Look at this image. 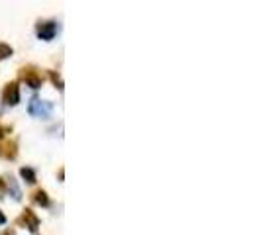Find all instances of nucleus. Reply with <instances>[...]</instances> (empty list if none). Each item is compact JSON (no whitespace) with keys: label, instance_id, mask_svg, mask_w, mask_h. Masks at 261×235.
Instances as JSON below:
<instances>
[{"label":"nucleus","instance_id":"6","mask_svg":"<svg viewBox=\"0 0 261 235\" xmlns=\"http://www.w3.org/2000/svg\"><path fill=\"white\" fill-rule=\"evenodd\" d=\"M18 157V139H4L0 141V159L14 161Z\"/></svg>","mask_w":261,"mask_h":235},{"label":"nucleus","instance_id":"15","mask_svg":"<svg viewBox=\"0 0 261 235\" xmlns=\"http://www.w3.org/2000/svg\"><path fill=\"white\" fill-rule=\"evenodd\" d=\"M63 177H65V169L61 167V169H59V181H61V183H63Z\"/></svg>","mask_w":261,"mask_h":235},{"label":"nucleus","instance_id":"7","mask_svg":"<svg viewBox=\"0 0 261 235\" xmlns=\"http://www.w3.org/2000/svg\"><path fill=\"white\" fill-rule=\"evenodd\" d=\"M4 181H6V192H10V196H12L14 200L20 202V200H22V190H20V186L16 183V179L10 174V177H6Z\"/></svg>","mask_w":261,"mask_h":235},{"label":"nucleus","instance_id":"3","mask_svg":"<svg viewBox=\"0 0 261 235\" xmlns=\"http://www.w3.org/2000/svg\"><path fill=\"white\" fill-rule=\"evenodd\" d=\"M57 32H59V24L55 20H45V22L39 20L36 24V36L43 41H51L57 36Z\"/></svg>","mask_w":261,"mask_h":235},{"label":"nucleus","instance_id":"16","mask_svg":"<svg viewBox=\"0 0 261 235\" xmlns=\"http://www.w3.org/2000/svg\"><path fill=\"white\" fill-rule=\"evenodd\" d=\"M2 235H14V229H4V233Z\"/></svg>","mask_w":261,"mask_h":235},{"label":"nucleus","instance_id":"2","mask_svg":"<svg viewBox=\"0 0 261 235\" xmlns=\"http://www.w3.org/2000/svg\"><path fill=\"white\" fill-rule=\"evenodd\" d=\"M20 80L26 82L28 86L34 89V91L41 89V84H43V77H41L38 67H34V65H26L20 69Z\"/></svg>","mask_w":261,"mask_h":235},{"label":"nucleus","instance_id":"10","mask_svg":"<svg viewBox=\"0 0 261 235\" xmlns=\"http://www.w3.org/2000/svg\"><path fill=\"white\" fill-rule=\"evenodd\" d=\"M47 75H49V78H51V82L59 89V91H63L65 89V84H63V78H61V75L59 73H55V71H47Z\"/></svg>","mask_w":261,"mask_h":235},{"label":"nucleus","instance_id":"13","mask_svg":"<svg viewBox=\"0 0 261 235\" xmlns=\"http://www.w3.org/2000/svg\"><path fill=\"white\" fill-rule=\"evenodd\" d=\"M4 196H6V181L4 177H0V200H4Z\"/></svg>","mask_w":261,"mask_h":235},{"label":"nucleus","instance_id":"14","mask_svg":"<svg viewBox=\"0 0 261 235\" xmlns=\"http://www.w3.org/2000/svg\"><path fill=\"white\" fill-rule=\"evenodd\" d=\"M6 222H8V220H6V216H4V212L0 210V225H6Z\"/></svg>","mask_w":261,"mask_h":235},{"label":"nucleus","instance_id":"1","mask_svg":"<svg viewBox=\"0 0 261 235\" xmlns=\"http://www.w3.org/2000/svg\"><path fill=\"white\" fill-rule=\"evenodd\" d=\"M53 112V102L49 100H41L38 96H34L32 100H30V104H28V114L34 118H41V120H47V118L51 116Z\"/></svg>","mask_w":261,"mask_h":235},{"label":"nucleus","instance_id":"5","mask_svg":"<svg viewBox=\"0 0 261 235\" xmlns=\"http://www.w3.org/2000/svg\"><path fill=\"white\" fill-rule=\"evenodd\" d=\"M2 104L4 106H16L20 104V86H18V80H12L4 86L2 91Z\"/></svg>","mask_w":261,"mask_h":235},{"label":"nucleus","instance_id":"12","mask_svg":"<svg viewBox=\"0 0 261 235\" xmlns=\"http://www.w3.org/2000/svg\"><path fill=\"white\" fill-rule=\"evenodd\" d=\"M10 131H12V126H2V124H0V141H2Z\"/></svg>","mask_w":261,"mask_h":235},{"label":"nucleus","instance_id":"9","mask_svg":"<svg viewBox=\"0 0 261 235\" xmlns=\"http://www.w3.org/2000/svg\"><path fill=\"white\" fill-rule=\"evenodd\" d=\"M20 177H22L28 184L38 183V174H36V170L32 169V167H22V169H20Z\"/></svg>","mask_w":261,"mask_h":235},{"label":"nucleus","instance_id":"11","mask_svg":"<svg viewBox=\"0 0 261 235\" xmlns=\"http://www.w3.org/2000/svg\"><path fill=\"white\" fill-rule=\"evenodd\" d=\"M12 53H14L12 45H8V43H0V61L12 57Z\"/></svg>","mask_w":261,"mask_h":235},{"label":"nucleus","instance_id":"8","mask_svg":"<svg viewBox=\"0 0 261 235\" xmlns=\"http://www.w3.org/2000/svg\"><path fill=\"white\" fill-rule=\"evenodd\" d=\"M32 202L41 206V208H49V206H51V200H49V196H47L45 190H36V192L32 194Z\"/></svg>","mask_w":261,"mask_h":235},{"label":"nucleus","instance_id":"4","mask_svg":"<svg viewBox=\"0 0 261 235\" xmlns=\"http://www.w3.org/2000/svg\"><path fill=\"white\" fill-rule=\"evenodd\" d=\"M18 225H22V227H28V231L30 233H38V227H39V218L36 216V212H32L30 208H26L22 214H20V218L16 220Z\"/></svg>","mask_w":261,"mask_h":235}]
</instances>
